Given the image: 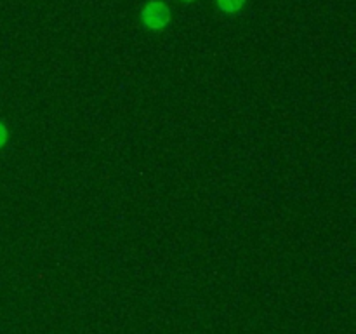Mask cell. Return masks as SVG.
Returning <instances> with one entry per match:
<instances>
[{
	"instance_id": "6da1fadb",
	"label": "cell",
	"mask_w": 356,
	"mask_h": 334,
	"mask_svg": "<svg viewBox=\"0 0 356 334\" xmlns=\"http://www.w3.org/2000/svg\"><path fill=\"white\" fill-rule=\"evenodd\" d=\"M141 21L148 30L159 31L170 21V9L162 0H149L141 10Z\"/></svg>"
},
{
	"instance_id": "7a4b0ae2",
	"label": "cell",
	"mask_w": 356,
	"mask_h": 334,
	"mask_svg": "<svg viewBox=\"0 0 356 334\" xmlns=\"http://www.w3.org/2000/svg\"><path fill=\"white\" fill-rule=\"evenodd\" d=\"M219 9L226 14H235L245 6V0H216Z\"/></svg>"
},
{
	"instance_id": "3957f363",
	"label": "cell",
	"mask_w": 356,
	"mask_h": 334,
	"mask_svg": "<svg viewBox=\"0 0 356 334\" xmlns=\"http://www.w3.org/2000/svg\"><path fill=\"white\" fill-rule=\"evenodd\" d=\"M7 136H9V132H7L6 124H2V122H0V148H2V146L7 143Z\"/></svg>"
},
{
	"instance_id": "277c9868",
	"label": "cell",
	"mask_w": 356,
	"mask_h": 334,
	"mask_svg": "<svg viewBox=\"0 0 356 334\" xmlns=\"http://www.w3.org/2000/svg\"><path fill=\"white\" fill-rule=\"evenodd\" d=\"M183 2H193V0H183Z\"/></svg>"
}]
</instances>
